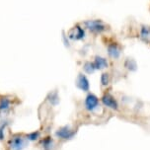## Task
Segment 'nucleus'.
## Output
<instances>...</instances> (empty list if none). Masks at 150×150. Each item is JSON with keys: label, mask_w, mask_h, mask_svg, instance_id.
I'll return each mask as SVG.
<instances>
[{"label": "nucleus", "mask_w": 150, "mask_h": 150, "mask_svg": "<svg viewBox=\"0 0 150 150\" xmlns=\"http://www.w3.org/2000/svg\"><path fill=\"white\" fill-rule=\"evenodd\" d=\"M76 133L77 128L71 127L70 125H64L54 131V136L59 141H69L76 136Z\"/></svg>", "instance_id": "f03ea898"}, {"label": "nucleus", "mask_w": 150, "mask_h": 150, "mask_svg": "<svg viewBox=\"0 0 150 150\" xmlns=\"http://www.w3.org/2000/svg\"><path fill=\"white\" fill-rule=\"evenodd\" d=\"M125 67L131 71L136 70V67H137V66H136V62L133 59H131V58H127L125 63Z\"/></svg>", "instance_id": "dca6fc26"}, {"label": "nucleus", "mask_w": 150, "mask_h": 150, "mask_svg": "<svg viewBox=\"0 0 150 150\" xmlns=\"http://www.w3.org/2000/svg\"><path fill=\"white\" fill-rule=\"evenodd\" d=\"M93 64L96 69H104L108 67V61L106 58L101 57V56H95V59L93 61Z\"/></svg>", "instance_id": "ddd939ff"}, {"label": "nucleus", "mask_w": 150, "mask_h": 150, "mask_svg": "<svg viewBox=\"0 0 150 150\" xmlns=\"http://www.w3.org/2000/svg\"><path fill=\"white\" fill-rule=\"evenodd\" d=\"M45 100H47V102H49V104L50 106L56 107L59 104L60 98H59V95H58L57 91H50L47 95V97H45Z\"/></svg>", "instance_id": "9b49d317"}, {"label": "nucleus", "mask_w": 150, "mask_h": 150, "mask_svg": "<svg viewBox=\"0 0 150 150\" xmlns=\"http://www.w3.org/2000/svg\"><path fill=\"white\" fill-rule=\"evenodd\" d=\"M5 142L8 150H24L30 143L24 132H9Z\"/></svg>", "instance_id": "f257e3e1"}, {"label": "nucleus", "mask_w": 150, "mask_h": 150, "mask_svg": "<svg viewBox=\"0 0 150 150\" xmlns=\"http://www.w3.org/2000/svg\"><path fill=\"white\" fill-rule=\"evenodd\" d=\"M76 87L83 92H88L90 90V82L88 80L87 76L83 73H79L77 75L76 81H75Z\"/></svg>", "instance_id": "6e6552de"}, {"label": "nucleus", "mask_w": 150, "mask_h": 150, "mask_svg": "<svg viewBox=\"0 0 150 150\" xmlns=\"http://www.w3.org/2000/svg\"><path fill=\"white\" fill-rule=\"evenodd\" d=\"M38 147L41 150H54L55 149V141L54 138L50 134L42 136L41 139L37 142Z\"/></svg>", "instance_id": "39448f33"}, {"label": "nucleus", "mask_w": 150, "mask_h": 150, "mask_svg": "<svg viewBox=\"0 0 150 150\" xmlns=\"http://www.w3.org/2000/svg\"><path fill=\"white\" fill-rule=\"evenodd\" d=\"M100 107V99L95 94L88 93L84 100V109L88 112H94Z\"/></svg>", "instance_id": "20e7f679"}, {"label": "nucleus", "mask_w": 150, "mask_h": 150, "mask_svg": "<svg viewBox=\"0 0 150 150\" xmlns=\"http://www.w3.org/2000/svg\"><path fill=\"white\" fill-rule=\"evenodd\" d=\"M84 30L82 28H80L79 26H75L74 28H72L70 32H69V38L72 40H82L84 38Z\"/></svg>", "instance_id": "9d476101"}, {"label": "nucleus", "mask_w": 150, "mask_h": 150, "mask_svg": "<svg viewBox=\"0 0 150 150\" xmlns=\"http://www.w3.org/2000/svg\"><path fill=\"white\" fill-rule=\"evenodd\" d=\"M108 53H109V55L112 58H119L120 52V49L117 47V45L112 44L108 47Z\"/></svg>", "instance_id": "4468645a"}, {"label": "nucleus", "mask_w": 150, "mask_h": 150, "mask_svg": "<svg viewBox=\"0 0 150 150\" xmlns=\"http://www.w3.org/2000/svg\"><path fill=\"white\" fill-rule=\"evenodd\" d=\"M12 124V120L7 117L0 119V142H5L7 139V129Z\"/></svg>", "instance_id": "0eeeda50"}, {"label": "nucleus", "mask_w": 150, "mask_h": 150, "mask_svg": "<svg viewBox=\"0 0 150 150\" xmlns=\"http://www.w3.org/2000/svg\"><path fill=\"white\" fill-rule=\"evenodd\" d=\"M150 36V28H148V27H143L142 29V37H148Z\"/></svg>", "instance_id": "a211bd4d"}, {"label": "nucleus", "mask_w": 150, "mask_h": 150, "mask_svg": "<svg viewBox=\"0 0 150 150\" xmlns=\"http://www.w3.org/2000/svg\"><path fill=\"white\" fill-rule=\"evenodd\" d=\"M25 136L29 142H38L42 137V131L40 129L34 130V131H31V132L25 133Z\"/></svg>", "instance_id": "f8f14e48"}, {"label": "nucleus", "mask_w": 150, "mask_h": 150, "mask_svg": "<svg viewBox=\"0 0 150 150\" xmlns=\"http://www.w3.org/2000/svg\"><path fill=\"white\" fill-rule=\"evenodd\" d=\"M83 70L88 74H92V73H94V71L96 70V68H95V66H94L93 62L87 61V62H85L84 65H83Z\"/></svg>", "instance_id": "2eb2a0df"}, {"label": "nucleus", "mask_w": 150, "mask_h": 150, "mask_svg": "<svg viewBox=\"0 0 150 150\" xmlns=\"http://www.w3.org/2000/svg\"><path fill=\"white\" fill-rule=\"evenodd\" d=\"M110 83V76L108 73H103L101 75V85L102 86H108Z\"/></svg>", "instance_id": "f3484780"}, {"label": "nucleus", "mask_w": 150, "mask_h": 150, "mask_svg": "<svg viewBox=\"0 0 150 150\" xmlns=\"http://www.w3.org/2000/svg\"><path fill=\"white\" fill-rule=\"evenodd\" d=\"M101 102L104 106L108 109H111L112 111H117L119 110V103L117 99L112 95L111 93H105L101 98Z\"/></svg>", "instance_id": "423d86ee"}, {"label": "nucleus", "mask_w": 150, "mask_h": 150, "mask_svg": "<svg viewBox=\"0 0 150 150\" xmlns=\"http://www.w3.org/2000/svg\"><path fill=\"white\" fill-rule=\"evenodd\" d=\"M84 25L86 26L87 29H89L90 31L96 32V33H100V32L105 30V26L103 25V23L99 20H89L86 21L84 23Z\"/></svg>", "instance_id": "1a4fd4ad"}, {"label": "nucleus", "mask_w": 150, "mask_h": 150, "mask_svg": "<svg viewBox=\"0 0 150 150\" xmlns=\"http://www.w3.org/2000/svg\"><path fill=\"white\" fill-rule=\"evenodd\" d=\"M16 99L11 95H0V117H7L17 104Z\"/></svg>", "instance_id": "7ed1b4c3"}]
</instances>
